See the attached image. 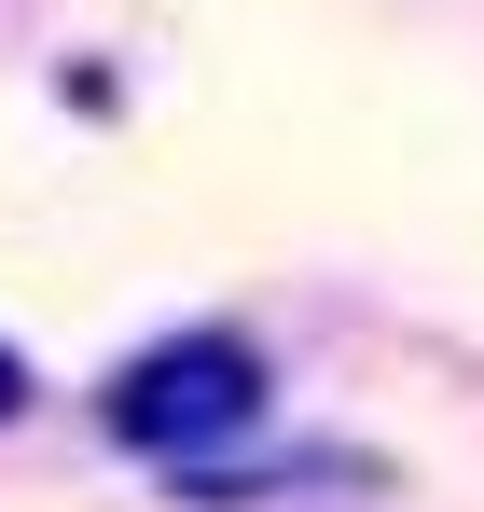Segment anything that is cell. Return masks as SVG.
<instances>
[{"mask_svg": "<svg viewBox=\"0 0 484 512\" xmlns=\"http://www.w3.org/2000/svg\"><path fill=\"white\" fill-rule=\"evenodd\" d=\"M263 402H277V374H263L249 333H166V346H139V360L97 388V429H111L125 457L208 471V457H236L249 429H263Z\"/></svg>", "mask_w": 484, "mask_h": 512, "instance_id": "6da1fadb", "label": "cell"}, {"mask_svg": "<svg viewBox=\"0 0 484 512\" xmlns=\"http://www.w3.org/2000/svg\"><path fill=\"white\" fill-rule=\"evenodd\" d=\"M28 416V360H14V346H0V429Z\"/></svg>", "mask_w": 484, "mask_h": 512, "instance_id": "7a4b0ae2", "label": "cell"}]
</instances>
